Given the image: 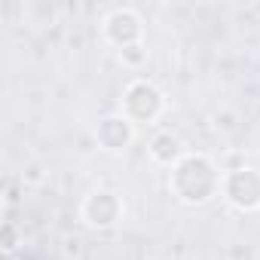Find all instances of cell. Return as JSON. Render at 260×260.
<instances>
[{
  "label": "cell",
  "mask_w": 260,
  "mask_h": 260,
  "mask_svg": "<svg viewBox=\"0 0 260 260\" xmlns=\"http://www.w3.org/2000/svg\"><path fill=\"white\" fill-rule=\"evenodd\" d=\"M220 184H223V175L214 166V159L205 156V153H190L187 150L172 166V172H169V190H172V196L181 205H190V208L211 202L220 193Z\"/></svg>",
  "instance_id": "obj_1"
},
{
  "label": "cell",
  "mask_w": 260,
  "mask_h": 260,
  "mask_svg": "<svg viewBox=\"0 0 260 260\" xmlns=\"http://www.w3.org/2000/svg\"><path fill=\"white\" fill-rule=\"evenodd\" d=\"M122 116L125 119H132L135 125H150V122H156L159 116H162V110H166V95H162V89L156 86V83H150V80H132L125 89H122Z\"/></svg>",
  "instance_id": "obj_2"
},
{
  "label": "cell",
  "mask_w": 260,
  "mask_h": 260,
  "mask_svg": "<svg viewBox=\"0 0 260 260\" xmlns=\"http://www.w3.org/2000/svg\"><path fill=\"white\" fill-rule=\"evenodd\" d=\"M220 193L236 211H260V169L254 166L226 169Z\"/></svg>",
  "instance_id": "obj_3"
},
{
  "label": "cell",
  "mask_w": 260,
  "mask_h": 260,
  "mask_svg": "<svg viewBox=\"0 0 260 260\" xmlns=\"http://www.w3.org/2000/svg\"><path fill=\"white\" fill-rule=\"evenodd\" d=\"M122 214H125V205L116 190H95L80 205V217L92 230H113L122 220Z\"/></svg>",
  "instance_id": "obj_4"
},
{
  "label": "cell",
  "mask_w": 260,
  "mask_h": 260,
  "mask_svg": "<svg viewBox=\"0 0 260 260\" xmlns=\"http://www.w3.org/2000/svg\"><path fill=\"white\" fill-rule=\"evenodd\" d=\"M101 34H104V40H107L110 46L128 49V46L141 43V37H144V22H141V16H138L135 10L116 7V10H110V13L104 16Z\"/></svg>",
  "instance_id": "obj_5"
},
{
  "label": "cell",
  "mask_w": 260,
  "mask_h": 260,
  "mask_svg": "<svg viewBox=\"0 0 260 260\" xmlns=\"http://www.w3.org/2000/svg\"><path fill=\"white\" fill-rule=\"evenodd\" d=\"M95 141L104 153H125L135 141V122L122 113H107L95 125Z\"/></svg>",
  "instance_id": "obj_6"
},
{
  "label": "cell",
  "mask_w": 260,
  "mask_h": 260,
  "mask_svg": "<svg viewBox=\"0 0 260 260\" xmlns=\"http://www.w3.org/2000/svg\"><path fill=\"white\" fill-rule=\"evenodd\" d=\"M147 153H150V159L153 162H159V166H166V169H172L187 150H184V144H181V138L178 135H172V132H153L150 135V141H147Z\"/></svg>",
  "instance_id": "obj_7"
},
{
  "label": "cell",
  "mask_w": 260,
  "mask_h": 260,
  "mask_svg": "<svg viewBox=\"0 0 260 260\" xmlns=\"http://www.w3.org/2000/svg\"><path fill=\"white\" fill-rule=\"evenodd\" d=\"M119 58L128 68H141L147 61V46L144 43H135V46H128V49H119Z\"/></svg>",
  "instance_id": "obj_8"
},
{
  "label": "cell",
  "mask_w": 260,
  "mask_h": 260,
  "mask_svg": "<svg viewBox=\"0 0 260 260\" xmlns=\"http://www.w3.org/2000/svg\"><path fill=\"white\" fill-rule=\"evenodd\" d=\"M22 178H25L28 184H43L46 175H43V166H40V162H28L25 172H22Z\"/></svg>",
  "instance_id": "obj_9"
},
{
  "label": "cell",
  "mask_w": 260,
  "mask_h": 260,
  "mask_svg": "<svg viewBox=\"0 0 260 260\" xmlns=\"http://www.w3.org/2000/svg\"><path fill=\"white\" fill-rule=\"evenodd\" d=\"M16 230H13V223H7L4 226V251H16Z\"/></svg>",
  "instance_id": "obj_10"
},
{
  "label": "cell",
  "mask_w": 260,
  "mask_h": 260,
  "mask_svg": "<svg viewBox=\"0 0 260 260\" xmlns=\"http://www.w3.org/2000/svg\"><path fill=\"white\" fill-rule=\"evenodd\" d=\"M4 260H22V257H19L16 251H4Z\"/></svg>",
  "instance_id": "obj_11"
}]
</instances>
